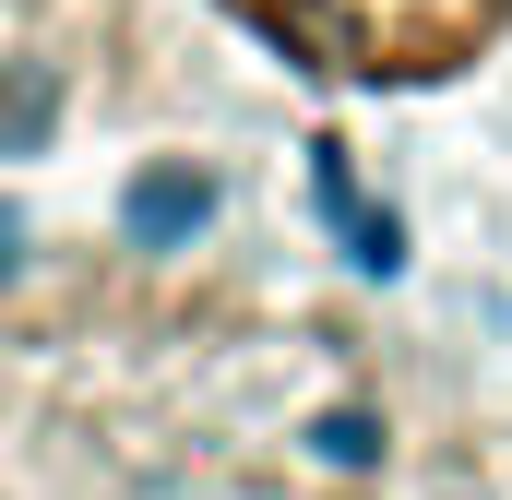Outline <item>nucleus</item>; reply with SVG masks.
I'll return each mask as SVG.
<instances>
[{
  "instance_id": "f257e3e1",
  "label": "nucleus",
  "mask_w": 512,
  "mask_h": 500,
  "mask_svg": "<svg viewBox=\"0 0 512 500\" xmlns=\"http://www.w3.org/2000/svg\"><path fill=\"white\" fill-rule=\"evenodd\" d=\"M0 500H512V358L262 250H0Z\"/></svg>"
},
{
  "instance_id": "7ed1b4c3",
  "label": "nucleus",
  "mask_w": 512,
  "mask_h": 500,
  "mask_svg": "<svg viewBox=\"0 0 512 500\" xmlns=\"http://www.w3.org/2000/svg\"><path fill=\"white\" fill-rule=\"evenodd\" d=\"M251 60L322 96H453L489 60H512V0H203Z\"/></svg>"
},
{
  "instance_id": "f03ea898",
  "label": "nucleus",
  "mask_w": 512,
  "mask_h": 500,
  "mask_svg": "<svg viewBox=\"0 0 512 500\" xmlns=\"http://www.w3.org/2000/svg\"><path fill=\"white\" fill-rule=\"evenodd\" d=\"M215 120V72L179 0H0V167Z\"/></svg>"
}]
</instances>
